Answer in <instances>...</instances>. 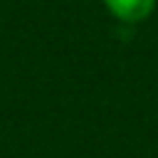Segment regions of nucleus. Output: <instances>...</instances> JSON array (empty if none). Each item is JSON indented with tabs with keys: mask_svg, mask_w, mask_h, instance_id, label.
I'll list each match as a JSON object with an SVG mask.
<instances>
[{
	"mask_svg": "<svg viewBox=\"0 0 158 158\" xmlns=\"http://www.w3.org/2000/svg\"><path fill=\"white\" fill-rule=\"evenodd\" d=\"M107 12L123 23H142L156 10V0H102Z\"/></svg>",
	"mask_w": 158,
	"mask_h": 158,
	"instance_id": "nucleus-1",
	"label": "nucleus"
}]
</instances>
